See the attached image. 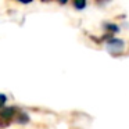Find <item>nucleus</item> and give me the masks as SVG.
<instances>
[{
    "label": "nucleus",
    "mask_w": 129,
    "mask_h": 129,
    "mask_svg": "<svg viewBox=\"0 0 129 129\" xmlns=\"http://www.w3.org/2000/svg\"><path fill=\"white\" fill-rule=\"evenodd\" d=\"M18 114V110L14 107H6L0 110V128H6L14 121L15 115Z\"/></svg>",
    "instance_id": "obj_1"
},
{
    "label": "nucleus",
    "mask_w": 129,
    "mask_h": 129,
    "mask_svg": "<svg viewBox=\"0 0 129 129\" xmlns=\"http://www.w3.org/2000/svg\"><path fill=\"white\" fill-rule=\"evenodd\" d=\"M74 6H75V9H78V10L85 9V6H86V0H74Z\"/></svg>",
    "instance_id": "obj_2"
},
{
    "label": "nucleus",
    "mask_w": 129,
    "mask_h": 129,
    "mask_svg": "<svg viewBox=\"0 0 129 129\" xmlns=\"http://www.w3.org/2000/svg\"><path fill=\"white\" fill-rule=\"evenodd\" d=\"M42 2H49V0H42Z\"/></svg>",
    "instance_id": "obj_6"
},
{
    "label": "nucleus",
    "mask_w": 129,
    "mask_h": 129,
    "mask_svg": "<svg viewBox=\"0 0 129 129\" xmlns=\"http://www.w3.org/2000/svg\"><path fill=\"white\" fill-rule=\"evenodd\" d=\"M58 2H60V3H61V4H65V3H67V2H68V0H58Z\"/></svg>",
    "instance_id": "obj_5"
},
{
    "label": "nucleus",
    "mask_w": 129,
    "mask_h": 129,
    "mask_svg": "<svg viewBox=\"0 0 129 129\" xmlns=\"http://www.w3.org/2000/svg\"><path fill=\"white\" fill-rule=\"evenodd\" d=\"M20 3H24V4H28V3H31L32 0H18Z\"/></svg>",
    "instance_id": "obj_4"
},
{
    "label": "nucleus",
    "mask_w": 129,
    "mask_h": 129,
    "mask_svg": "<svg viewBox=\"0 0 129 129\" xmlns=\"http://www.w3.org/2000/svg\"><path fill=\"white\" fill-rule=\"evenodd\" d=\"M6 100H7L6 94H2V93H0V110L4 107V104H6Z\"/></svg>",
    "instance_id": "obj_3"
}]
</instances>
